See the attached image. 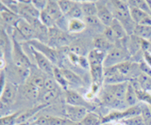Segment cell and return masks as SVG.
<instances>
[{
    "instance_id": "7402d4cb",
    "label": "cell",
    "mask_w": 151,
    "mask_h": 125,
    "mask_svg": "<svg viewBox=\"0 0 151 125\" xmlns=\"http://www.w3.org/2000/svg\"><path fill=\"white\" fill-rule=\"evenodd\" d=\"M138 102H139V99H138V96H137L136 89L129 82V87H127V94H126V104L129 107H131V106L138 104Z\"/></svg>"
},
{
    "instance_id": "44dd1931",
    "label": "cell",
    "mask_w": 151,
    "mask_h": 125,
    "mask_svg": "<svg viewBox=\"0 0 151 125\" xmlns=\"http://www.w3.org/2000/svg\"><path fill=\"white\" fill-rule=\"evenodd\" d=\"M87 27L83 19H70L68 24L69 33H80Z\"/></svg>"
},
{
    "instance_id": "1f68e13d",
    "label": "cell",
    "mask_w": 151,
    "mask_h": 125,
    "mask_svg": "<svg viewBox=\"0 0 151 125\" xmlns=\"http://www.w3.org/2000/svg\"><path fill=\"white\" fill-rule=\"evenodd\" d=\"M121 122L124 125H145L141 115L121 120Z\"/></svg>"
},
{
    "instance_id": "4dcf8cb0",
    "label": "cell",
    "mask_w": 151,
    "mask_h": 125,
    "mask_svg": "<svg viewBox=\"0 0 151 125\" xmlns=\"http://www.w3.org/2000/svg\"><path fill=\"white\" fill-rule=\"evenodd\" d=\"M39 19H40V21L42 22V24L44 25L45 26H46L48 29L53 28V27L56 26V23H55V21L53 20V18H52L45 11H42L41 12V15H40V18H39Z\"/></svg>"
},
{
    "instance_id": "5bb4252c",
    "label": "cell",
    "mask_w": 151,
    "mask_h": 125,
    "mask_svg": "<svg viewBox=\"0 0 151 125\" xmlns=\"http://www.w3.org/2000/svg\"><path fill=\"white\" fill-rule=\"evenodd\" d=\"M129 82L120 83V84H115V85H105V89L112 93L113 96L118 100L126 102V94H127V87H129Z\"/></svg>"
},
{
    "instance_id": "8fae6325",
    "label": "cell",
    "mask_w": 151,
    "mask_h": 125,
    "mask_svg": "<svg viewBox=\"0 0 151 125\" xmlns=\"http://www.w3.org/2000/svg\"><path fill=\"white\" fill-rule=\"evenodd\" d=\"M130 16L137 26H151V15L135 7L129 6Z\"/></svg>"
},
{
    "instance_id": "8d00e7d4",
    "label": "cell",
    "mask_w": 151,
    "mask_h": 125,
    "mask_svg": "<svg viewBox=\"0 0 151 125\" xmlns=\"http://www.w3.org/2000/svg\"><path fill=\"white\" fill-rule=\"evenodd\" d=\"M56 84H57V82L55 81V79H54V77H53V76L46 75L44 89H45V91L56 90Z\"/></svg>"
},
{
    "instance_id": "9c48e42d",
    "label": "cell",
    "mask_w": 151,
    "mask_h": 125,
    "mask_svg": "<svg viewBox=\"0 0 151 125\" xmlns=\"http://www.w3.org/2000/svg\"><path fill=\"white\" fill-rule=\"evenodd\" d=\"M18 15L21 18L31 17L39 19L41 11L33 6L32 1H18Z\"/></svg>"
},
{
    "instance_id": "60d3db41",
    "label": "cell",
    "mask_w": 151,
    "mask_h": 125,
    "mask_svg": "<svg viewBox=\"0 0 151 125\" xmlns=\"http://www.w3.org/2000/svg\"><path fill=\"white\" fill-rule=\"evenodd\" d=\"M112 125H124V124H123L121 121H116V122H114V124H112Z\"/></svg>"
},
{
    "instance_id": "e575fe53",
    "label": "cell",
    "mask_w": 151,
    "mask_h": 125,
    "mask_svg": "<svg viewBox=\"0 0 151 125\" xmlns=\"http://www.w3.org/2000/svg\"><path fill=\"white\" fill-rule=\"evenodd\" d=\"M136 92H137V96H138L139 101L143 102L144 104L151 105V93L143 89L136 90Z\"/></svg>"
},
{
    "instance_id": "603a6c76",
    "label": "cell",
    "mask_w": 151,
    "mask_h": 125,
    "mask_svg": "<svg viewBox=\"0 0 151 125\" xmlns=\"http://www.w3.org/2000/svg\"><path fill=\"white\" fill-rule=\"evenodd\" d=\"M84 22L86 23L87 26H90L92 29L101 31V33L103 34L104 30L106 29V26H104L100 20L98 19L97 16H89V17H84L83 18Z\"/></svg>"
},
{
    "instance_id": "836d02e7",
    "label": "cell",
    "mask_w": 151,
    "mask_h": 125,
    "mask_svg": "<svg viewBox=\"0 0 151 125\" xmlns=\"http://www.w3.org/2000/svg\"><path fill=\"white\" fill-rule=\"evenodd\" d=\"M58 4L60 6L61 12L66 16L69 13V11H71L72 7L74 6L75 2L70 1V0H60V1H58Z\"/></svg>"
},
{
    "instance_id": "6da1fadb",
    "label": "cell",
    "mask_w": 151,
    "mask_h": 125,
    "mask_svg": "<svg viewBox=\"0 0 151 125\" xmlns=\"http://www.w3.org/2000/svg\"><path fill=\"white\" fill-rule=\"evenodd\" d=\"M130 54L126 48L124 41L120 40L113 45V47L106 54L104 60V68H110L116 66L118 64L129 60Z\"/></svg>"
},
{
    "instance_id": "ba28073f",
    "label": "cell",
    "mask_w": 151,
    "mask_h": 125,
    "mask_svg": "<svg viewBox=\"0 0 151 125\" xmlns=\"http://www.w3.org/2000/svg\"><path fill=\"white\" fill-rule=\"evenodd\" d=\"M14 30L25 40L30 41L33 40H37V35L35 30L33 29V27L31 26L29 23L26 21L25 19H23V18L19 19L17 24L14 26Z\"/></svg>"
},
{
    "instance_id": "cb8c5ba5",
    "label": "cell",
    "mask_w": 151,
    "mask_h": 125,
    "mask_svg": "<svg viewBox=\"0 0 151 125\" xmlns=\"http://www.w3.org/2000/svg\"><path fill=\"white\" fill-rule=\"evenodd\" d=\"M45 77L46 75H42V73H38V72H34V73H30V75L28 76L27 82L30 83L33 86L37 87L38 89H44L45 87Z\"/></svg>"
},
{
    "instance_id": "f6af8a7d",
    "label": "cell",
    "mask_w": 151,
    "mask_h": 125,
    "mask_svg": "<svg viewBox=\"0 0 151 125\" xmlns=\"http://www.w3.org/2000/svg\"><path fill=\"white\" fill-rule=\"evenodd\" d=\"M149 125H151V122H150V124H149Z\"/></svg>"
},
{
    "instance_id": "4316f807",
    "label": "cell",
    "mask_w": 151,
    "mask_h": 125,
    "mask_svg": "<svg viewBox=\"0 0 151 125\" xmlns=\"http://www.w3.org/2000/svg\"><path fill=\"white\" fill-rule=\"evenodd\" d=\"M134 35L139 37L142 40H150L151 39V26H136L134 30Z\"/></svg>"
},
{
    "instance_id": "f1b7e54d",
    "label": "cell",
    "mask_w": 151,
    "mask_h": 125,
    "mask_svg": "<svg viewBox=\"0 0 151 125\" xmlns=\"http://www.w3.org/2000/svg\"><path fill=\"white\" fill-rule=\"evenodd\" d=\"M53 77L55 81L57 82V84H59L63 89L67 90V87H68V83L67 81L65 80V78L61 72V69L58 66H55L54 67V72H53Z\"/></svg>"
},
{
    "instance_id": "b9f144b4",
    "label": "cell",
    "mask_w": 151,
    "mask_h": 125,
    "mask_svg": "<svg viewBox=\"0 0 151 125\" xmlns=\"http://www.w3.org/2000/svg\"><path fill=\"white\" fill-rule=\"evenodd\" d=\"M67 125H79V123H73V122H70Z\"/></svg>"
},
{
    "instance_id": "2e32d148",
    "label": "cell",
    "mask_w": 151,
    "mask_h": 125,
    "mask_svg": "<svg viewBox=\"0 0 151 125\" xmlns=\"http://www.w3.org/2000/svg\"><path fill=\"white\" fill-rule=\"evenodd\" d=\"M93 49H96L98 51H101V52L107 54L113 47L114 44L111 43L105 36L101 34L94 37V39L93 40Z\"/></svg>"
},
{
    "instance_id": "d590c367",
    "label": "cell",
    "mask_w": 151,
    "mask_h": 125,
    "mask_svg": "<svg viewBox=\"0 0 151 125\" xmlns=\"http://www.w3.org/2000/svg\"><path fill=\"white\" fill-rule=\"evenodd\" d=\"M57 96H58V92L57 90H50V91H45L44 95L42 97V100L44 102V104H48L52 101H54Z\"/></svg>"
},
{
    "instance_id": "9a60e30c",
    "label": "cell",
    "mask_w": 151,
    "mask_h": 125,
    "mask_svg": "<svg viewBox=\"0 0 151 125\" xmlns=\"http://www.w3.org/2000/svg\"><path fill=\"white\" fill-rule=\"evenodd\" d=\"M70 122L67 119L52 116H41L35 119V125H67Z\"/></svg>"
},
{
    "instance_id": "d4e9b609",
    "label": "cell",
    "mask_w": 151,
    "mask_h": 125,
    "mask_svg": "<svg viewBox=\"0 0 151 125\" xmlns=\"http://www.w3.org/2000/svg\"><path fill=\"white\" fill-rule=\"evenodd\" d=\"M81 10L84 17L96 16L97 14V6L96 2H81L80 3Z\"/></svg>"
},
{
    "instance_id": "8992f818",
    "label": "cell",
    "mask_w": 151,
    "mask_h": 125,
    "mask_svg": "<svg viewBox=\"0 0 151 125\" xmlns=\"http://www.w3.org/2000/svg\"><path fill=\"white\" fill-rule=\"evenodd\" d=\"M100 102L107 106V107L116 110V111H124L127 108H129V106L127 105L126 102H123L118 100L113 96L112 93H111L110 91L107 89H104V91L101 92L100 94Z\"/></svg>"
},
{
    "instance_id": "5b68a950",
    "label": "cell",
    "mask_w": 151,
    "mask_h": 125,
    "mask_svg": "<svg viewBox=\"0 0 151 125\" xmlns=\"http://www.w3.org/2000/svg\"><path fill=\"white\" fill-rule=\"evenodd\" d=\"M30 46V50L34 60L37 64L38 68L40 69L41 72H42L46 75L49 76H53V72H54V65L50 60L47 58L45 55H44L42 53H40L39 51H37L35 48H33L31 45Z\"/></svg>"
},
{
    "instance_id": "f35d334b",
    "label": "cell",
    "mask_w": 151,
    "mask_h": 125,
    "mask_svg": "<svg viewBox=\"0 0 151 125\" xmlns=\"http://www.w3.org/2000/svg\"><path fill=\"white\" fill-rule=\"evenodd\" d=\"M47 2H48V1H46V0H33L32 4H33V6H34L38 11L42 12V11L45 10Z\"/></svg>"
},
{
    "instance_id": "30bf717a",
    "label": "cell",
    "mask_w": 151,
    "mask_h": 125,
    "mask_svg": "<svg viewBox=\"0 0 151 125\" xmlns=\"http://www.w3.org/2000/svg\"><path fill=\"white\" fill-rule=\"evenodd\" d=\"M97 6V18L102 24L105 26L106 27H109L111 23L114 20V16H113L111 11L109 8L108 4L102 3V2H96Z\"/></svg>"
},
{
    "instance_id": "7bdbcfd3",
    "label": "cell",
    "mask_w": 151,
    "mask_h": 125,
    "mask_svg": "<svg viewBox=\"0 0 151 125\" xmlns=\"http://www.w3.org/2000/svg\"><path fill=\"white\" fill-rule=\"evenodd\" d=\"M15 125H27V123H23V124H15Z\"/></svg>"
},
{
    "instance_id": "484cf974",
    "label": "cell",
    "mask_w": 151,
    "mask_h": 125,
    "mask_svg": "<svg viewBox=\"0 0 151 125\" xmlns=\"http://www.w3.org/2000/svg\"><path fill=\"white\" fill-rule=\"evenodd\" d=\"M103 118L98 114L93 112H89L86 118L83 119L81 125H103Z\"/></svg>"
},
{
    "instance_id": "d6986e66",
    "label": "cell",
    "mask_w": 151,
    "mask_h": 125,
    "mask_svg": "<svg viewBox=\"0 0 151 125\" xmlns=\"http://www.w3.org/2000/svg\"><path fill=\"white\" fill-rule=\"evenodd\" d=\"M60 69H61V72H63L65 80L68 83V85H74L78 87L83 85L82 79L77 75V73H75L74 72L66 68H60Z\"/></svg>"
},
{
    "instance_id": "4fadbf2b",
    "label": "cell",
    "mask_w": 151,
    "mask_h": 125,
    "mask_svg": "<svg viewBox=\"0 0 151 125\" xmlns=\"http://www.w3.org/2000/svg\"><path fill=\"white\" fill-rule=\"evenodd\" d=\"M65 100H66V103H67L68 105L82 106V107L88 108L89 104L87 103V101L76 90H71V89L66 90Z\"/></svg>"
},
{
    "instance_id": "ee69618b",
    "label": "cell",
    "mask_w": 151,
    "mask_h": 125,
    "mask_svg": "<svg viewBox=\"0 0 151 125\" xmlns=\"http://www.w3.org/2000/svg\"><path fill=\"white\" fill-rule=\"evenodd\" d=\"M149 106H150V109H151V105H149Z\"/></svg>"
},
{
    "instance_id": "f546056e",
    "label": "cell",
    "mask_w": 151,
    "mask_h": 125,
    "mask_svg": "<svg viewBox=\"0 0 151 125\" xmlns=\"http://www.w3.org/2000/svg\"><path fill=\"white\" fill-rule=\"evenodd\" d=\"M66 16L69 18V20L70 19H83L84 15H83L82 10H81L80 3L75 2L74 6L72 7L71 11H69V13Z\"/></svg>"
},
{
    "instance_id": "ac0fdd59",
    "label": "cell",
    "mask_w": 151,
    "mask_h": 125,
    "mask_svg": "<svg viewBox=\"0 0 151 125\" xmlns=\"http://www.w3.org/2000/svg\"><path fill=\"white\" fill-rule=\"evenodd\" d=\"M0 14H1V19H2L3 23H5L6 25L13 26H15L17 22L21 18L18 14H16V13H14L9 10H8V9L4 5H2V9H1V12H0Z\"/></svg>"
},
{
    "instance_id": "ffe728a7",
    "label": "cell",
    "mask_w": 151,
    "mask_h": 125,
    "mask_svg": "<svg viewBox=\"0 0 151 125\" xmlns=\"http://www.w3.org/2000/svg\"><path fill=\"white\" fill-rule=\"evenodd\" d=\"M110 27L113 31V33H114L118 41L125 40L129 37V35H127V31L125 29V27L123 26V25L121 24V23L117 19H115V18H114V20H113V22L111 23V25L110 26Z\"/></svg>"
},
{
    "instance_id": "74e56055",
    "label": "cell",
    "mask_w": 151,
    "mask_h": 125,
    "mask_svg": "<svg viewBox=\"0 0 151 125\" xmlns=\"http://www.w3.org/2000/svg\"><path fill=\"white\" fill-rule=\"evenodd\" d=\"M103 35L106 37V38L111 41V43H113V44H115L116 43H117V39H116V37H115V35H114V33H113V31L111 30V28L110 26L109 27H106V29L104 30V32H103Z\"/></svg>"
},
{
    "instance_id": "7a4b0ae2",
    "label": "cell",
    "mask_w": 151,
    "mask_h": 125,
    "mask_svg": "<svg viewBox=\"0 0 151 125\" xmlns=\"http://www.w3.org/2000/svg\"><path fill=\"white\" fill-rule=\"evenodd\" d=\"M72 43L70 35L65 33V31H63L59 27H53L50 28L48 31V44L53 48H64L65 46H68Z\"/></svg>"
},
{
    "instance_id": "277c9868",
    "label": "cell",
    "mask_w": 151,
    "mask_h": 125,
    "mask_svg": "<svg viewBox=\"0 0 151 125\" xmlns=\"http://www.w3.org/2000/svg\"><path fill=\"white\" fill-rule=\"evenodd\" d=\"M28 44L31 45L33 48H35L37 51H39V52L42 53L44 55H45V57L53 63L54 66L58 65V63L60 60V53L55 48L51 47V46H49L47 43H42V41L38 40H33L28 41Z\"/></svg>"
},
{
    "instance_id": "52a82bcc",
    "label": "cell",
    "mask_w": 151,
    "mask_h": 125,
    "mask_svg": "<svg viewBox=\"0 0 151 125\" xmlns=\"http://www.w3.org/2000/svg\"><path fill=\"white\" fill-rule=\"evenodd\" d=\"M88 113V109L82 106H73L67 104L65 107L66 119L73 123H81Z\"/></svg>"
},
{
    "instance_id": "7c38bea8",
    "label": "cell",
    "mask_w": 151,
    "mask_h": 125,
    "mask_svg": "<svg viewBox=\"0 0 151 125\" xmlns=\"http://www.w3.org/2000/svg\"><path fill=\"white\" fill-rule=\"evenodd\" d=\"M16 93H17L16 87L13 84H12V83L7 81L6 85H5V87L1 90V97H0V100H1L2 105L12 104L14 102V100H15Z\"/></svg>"
},
{
    "instance_id": "3957f363",
    "label": "cell",
    "mask_w": 151,
    "mask_h": 125,
    "mask_svg": "<svg viewBox=\"0 0 151 125\" xmlns=\"http://www.w3.org/2000/svg\"><path fill=\"white\" fill-rule=\"evenodd\" d=\"M12 60L16 68L22 70H29L31 63L27 54L24 52L22 46L15 39L12 40Z\"/></svg>"
},
{
    "instance_id": "e0dca14e",
    "label": "cell",
    "mask_w": 151,
    "mask_h": 125,
    "mask_svg": "<svg viewBox=\"0 0 151 125\" xmlns=\"http://www.w3.org/2000/svg\"><path fill=\"white\" fill-rule=\"evenodd\" d=\"M45 11L53 18V20L55 21L56 24L65 17V15L60 11L58 1H52V0H49V1L47 2V5H46V8Z\"/></svg>"
},
{
    "instance_id": "ab89813d",
    "label": "cell",
    "mask_w": 151,
    "mask_h": 125,
    "mask_svg": "<svg viewBox=\"0 0 151 125\" xmlns=\"http://www.w3.org/2000/svg\"><path fill=\"white\" fill-rule=\"evenodd\" d=\"M143 59L148 66L151 67V52L150 51H145V52H143Z\"/></svg>"
},
{
    "instance_id": "d6a6232c",
    "label": "cell",
    "mask_w": 151,
    "mask_h": 125,
    "mask_svg": "<svg viewBox=\"0 0 151 125\" xmlns=\"http://www.w3.org/2000/svg\"><path fill=\"white\" fill-rule=\"evenodd\" d=\"M141 116H142V118H143L145 125H149L151 122V109L148 104H142Z\"/></svg>"
},
{
    "instance_id": "83f0119b",
    "label": "cell",
    "mask_w": 151,
    "mask_h": 125,
    "mask_svg": "<svg viewBox=\"0 0 151 125\" xmlns=\"http://www.w3.org/2000/svg\"><path fill=\"white\" fill-rule=\"evenodd\" d=\"M24 92H25V96L27 99L36 100L39 97L40 89H38L37 87L33 86L30 83L27 82L25 87H24Z\"/></svg>"
}]
</instances>
